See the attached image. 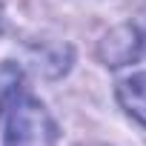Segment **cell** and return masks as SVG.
<instances>
[{"instance_id": "cell-1", "label": "cell", "mask_w": 146, "mask_h": 146, "mask_svg": "<svg viewBox=\"0 0 146 146\" xmlns=\"http://www.w3.org/2000/svg\"><path fill=\"white\" fill-rule=\"evenodd\" d=\"M54 137L57 129L46 109L35 98L12 92L6 100V146H49Z\"/></svg>"}, {"instance_id": "cell-2", "label": "cell", "mask_w": 146, "mask_h": 146, "mask_svg": "<svg viewBox=\"0 0 146 146\" xmlns=\"http://www.w3.org/2000/svg\"><path fill=\"white\" fill-rule=\"evenodd\" d=\"M117 98H120L123 109L146 126V66L132 69L129 75H123L117 80Z\"/></svg>"}, {"instance_id": "cell-3", "label": "cell", "mask_w": 146, "mask_h": 146, "mask_svg": "<svg viewBox=\"0 0 146 146\" xmlns=\"http://www.w3.org/2000/svg\"><path fill=\"white\" fill-rule=\"evenodd\" d=\"M132 40H135V49H146V17L132 29Z\"/></svg>"}]
</instances>
